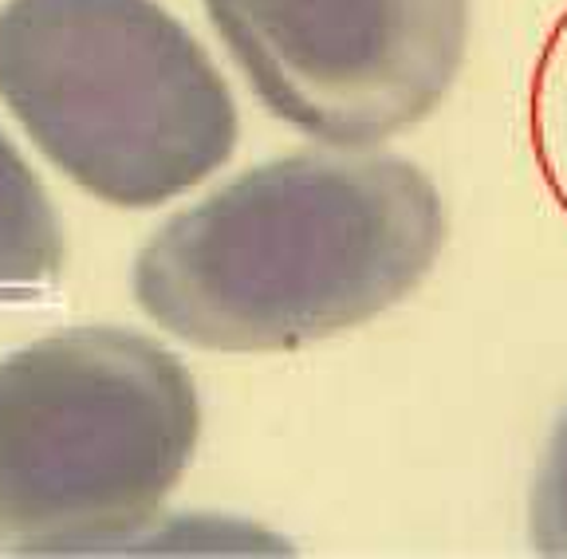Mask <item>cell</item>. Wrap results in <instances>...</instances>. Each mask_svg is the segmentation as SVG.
<instances>
[{"label": "cell", "instance_id": "cell-1", "mask_svg": "<svg viewBox=\"0 0 567 559\" xmlns=\"http://www.w3.org/2000/svg\"><path fill=\"white\" fill-rule=\"evenodd\" d=\"M445 209L390 154H292L169 217L134 260V296L209 351H296L374 320L434 268Z\"/></svg>", "mask_w": 567, "mask_h": 559}, {"label": "cell", "instance_id": "cell-2", "mask_svg": "<svg viewBox=\"0 0 567 559\" xmlns=\"http://www.w3.org/2000/svg\"><path fill=\"white\" fill-rule=\"evenodd\" d=\"M0 99L99 201L151 209L237 146V107L205 48L154 0H9Z\"/></svg>", "mask_w": 567, "mask_h": 559}, {"label": "cell", "instance_id": "cell-3", "mask_svg": "<svg viewBox=\"0 0 567 559\" xmlns=\"http://www.w3.org/2000/svg\"><path fill=\"white\" fill-rule=\"evenodd\" d=\"M202 406L166 346L71 328L0 359V551L106 548L158 516L194 457Z\"/></svg>", "mask_w": 567, "mask_h": 559}, {"label": "cell", "instance_id": "cell-4", "mask_svg": "<svg viewBox=\"0 0 567 559\" xmlns=\"http://www.w3.org/2000/svg\"><path fill=\"white\" fill-rule=\"evenodd\" d=\"M276 118L331 146L422 123L453 87L470 0H205Z\"/></svg>", "mask_w": 567, "mask_h": 559}, {"label": "cell", "instance_id": "cell-5", "mask_svg": "<svg viewBox=\"0 0 567 559\" xmlns=\"http://www.w3.org/2000/svg\"><path fill=\"white\" fill-rule=\"evenodd\" d=\"M60 272V217L32 166L0 134V300H44Z\"/></svg>", "mask_w": 567, "mask_h": 559}, {"label": "cell", "instance_id": "cell-6", "mask_svg": "<svg viewBox=\"0 0 567 559\" xmlns=\"http://www.w3.org/2000/svg\"><path fill=\"white\" fill-rule=\"evenodd\" d=\"M532 540L544 556H567V414L532 493Z\"/></svg>", "mask_w": 567, "mask_h": 559}]
</instances>
